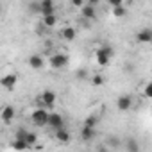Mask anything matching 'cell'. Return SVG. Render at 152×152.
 I'll return each instance as SVG.
<instances>
[{"mask_svg":"<svg viewBox=\"0 0 152 152\" xmlns=\"http://www.w3.org/2000/svg\"><path fill=\"white\" fill-rule=\"evenodd\" d=\"M107 143H109V147H120V140H118V138H115V136H113V138H109V140H107Z\"/></svg>","mask_w":152,"mask_h":152,"instance_id":"obj_25","label":"cell"},{"mask_svg":"<svg viewBox=\"0 0 152 152\" xmlns=\"http://www.w3.org/2000/svg\"><path fill=\"white\" fill-rule=\"evenodd\" d=\"M39 2H41V16H47V15H54L56 13L54 0H39Z\"/></svg>","mask_w":152,"mask_h":152,"instance_id":"obj_10","label":"cell"},{"mask_svg":"<svg viewBox=\"0 0 152 152\" xmlns=\"http://www.w3.org/2000/svg\"><path fill=\"white\" fill-rule=\"evenodd\" d=\"M86 75H88V72H86L84 68L77 70V79H86Z\"/></svg>","mask_w":152,"mask_h":152,"instance_id":"obj_27","label":"cell"},{"mask_svg":"<svg viewBox=\"0 0 152 152\" xmlns=\"http://www.w3.org/2000/svg\"><path fill=\"white\" fill-rule=\"evenodd\" d=\"M116 107H118V111H122V113L129 111V109L132 107V97H131V95H122V97H118Z\"/></svg>","mask_w":152,"mask_h":152,"instance_id":"obj_5","label":"cell"},{"mask_svg":"<svg viewBox=\"0 0 152 152\" xmlns=\"http://www.w3.org/2000/svg\"><path fill=\"white\" fill-rule=\"evenodd\" d=\"M61 38L66 39V41H73L75 38H77V31H75L73 27H64L61 31Z\"/></svg>","mask_w":152,"mask_h":152,"instance_id":"obj_16","label":"cell"},{"mask_svg":"<svg viewBox=\"0 0 152 152\" xmlns=\"http://www.w3.org/2000/svg\"><path fill=\"white\" fill-rule=\"evenodd\" d=\"M48 127H52L54 131L64 127V118H63V115H59V113H50V116H48Z\"/></svg>","mask_w":152,"mask_h":152,"instance_id":"obj_6","label":"cell"},{"mask_svg":"<svg viewBox=\"0 0 152 152\" xmlns=\"http://www.w3.org/2000/svg\"><path fill=\"white\" fill-rule=\"evenodd\" d=\"M48 116H50L48 109L41 106V107H38V109H34V111H32L31 120H32V124H34V125L43 127V125H48Z\"/></svg>","mask_w":152,"mask_h":152,"instance_id":"obj_1","label":"cell"},{"mask_svg":"<svg viewBox=\"0 0 152 152\" xmlns=\"http://www.w3.org/2000/svg\"><path fill=\"white\" fill-rule=\"evenodd\" d=\"M0 120H2L4 124H11L15 120V107L13 106H6L2 109V113H0Z\"/></svg>","mask_w":152,"mask_h":152,"instance_id":"obj_9","label":"cell"},{"mask_svg":"<svg viewBox=\"0 0 152 152\" xmlns=\"http://www.w3.org/2000/svg\"><path fill=\"white\" fill-rule=\"evenodd\" d=\"M56 100H57V95H56L52 90H45V91L41 93V97H39V102H41L43 107H52V106L56 104Z\"/></svg>","mask_w":152,"mask_h":152,"instance_id":"obj_4","label":"cell"},{"mask_svg":"<svg viewBox=\"0 0 152 152\" xmlns=\"http://www.w3.org/2000/svg\"><path fill=\"white\" fill-rule=\"evenodd\" d=\"M70 4H72L73 7H79V9H81V7L84 6V0H70Z\"/></svg>","mask_w":152,"mask_h":152,"instance_id":"obj_26","label":"cell"},{"mask_svg":"<svg viewBox=\"0 0 152 152\" xmlns=\"http://www.w3.org/2000/svg\"><path fill=\"white\" fill-rule=\"evenodd\" d=\"M127 15V9L124 7V4H120V6H115L113 7V16L115 18H124Z\"/></svg>","mask_w":152,"mask_h":152,"instance_id":"obj_18","label":"cell"},{"mask_svg":"<svg viewBox=\"0 0 152 152\" xmlns=\"http://www.w3.org/2000/svg\"><path fill=\"white\" fill-rule=\"evenodd\" d=\"M16 81H18L16 73H7V75H4V77L0 79V84H2L6 90H13L16 86Z\"/></svg>","mask_w":152,"mask_h":152,"instance_id":"obj_8","label":"cell"},{"mask_svg":"<svg viewBox=\"0 0 152 152\" xmlns=\"http://www.w3.org/2000/svg\"><path fill=\"white\" fill-rule=\"evenodd\" d=\"M29 11L31 13H41V2H32L29 6Z\"/></svg>","mask_w":152,"mask_h":152,"instance_id":"obj_24","label":"cell"},{"mask_svg":"<svg viewBox=\"0 0 152 152\" xmlns=\"http://www.w3.org/2000/svg\"><path fill=\"white\" fill-rule=\"evenodd\" d=\"M88 4H90V6H95V7H97V6L100 4V0H88Z\"/></svg>","mask_w":152,"mask_h":152,"instance_id":"obj_29","label":"cell"},{"mask_svg":"<svg viewBox=\"0 0 152 152\" xmlns=\"http://www.w3.org/2000/svg\"><path fill=\"white\" fill-rule=\"evenodd\" d=\"M97 122H99V116H95V115H90V116H86V120H84V125H88V127H95V125H97Z\"/></svg>","mask_w":152,"mask_h":152,"instance_id":"obj_20","label":"cell"},{"mask_svg":"<svg viewBox=\"0 0 152 152\" xmlns=\"http://www.w3.org/2000/svg\"><path fill=\"white\" fill-rule=\"evenodd\" d=\"M136 39L140 43H150L152 41V31L150 29H141L138 34H136Z\"/></svg>","mask_w":152,"mask_h":152,"instance_id":"obj_14","label":"cell"},{"mask_svg":"<svg viewBox=\"0 0 152 152\" xmlns=\"http://www.w3.org/2000/svg\"><path fill=\"white\" fill-rule=\"evenodd\" d=\"M107 2L111 4V7H115V6H120V4H124V0H107Z\"/></svg>","mask_w":152,"mask_h":152,"instance_id":"obj_28","label":"cell"},{"mask_svg":"<svg viewBox=\"0 0 152 152\" xmlns=\"http://www.w3.org/2000/svg\"><path fill=\"white\" fill-rule=\"evenodd\" d=\"M68 61H70L68 56L57 52V54H52V56H50V61H48V63H50V68L57 70V68H64V66L68 64Z\"/></svg>","mask_w":152,"mask_h":152,"instance_id":"obj_3","label":"cell"},{"mask_svg":"<svg viewBox=\"0 0 152 152\" xmlns=\"http://www.w3.org/2000/svg\"><path fill=\"white\" fill-rule=\"evenodd\" d=\"M54 136H56V140L61 141V143H68V141H70V132H68L64 127L56 129V131H54Z\"/></svg>","mask_w":152,"mask_h":152,"instance_id":"obj_13","label":"cell"},{"mask_svg":"<svg viewBox=\"0 0 152 152\" xmlns=\"http://www.w3.org/2000/svg\"><path fill=\"white\" fill-rule=\"evenodd\" d=\"M41 23H43V27L52 29V27H56V25L59 23V20H57V16H56V13H54V15H47V16H43V18H41Z\"/></svg>","mask_w":152,"mask_h":152,"instance_id":"obj_15","label":"cell"},{"mask_svg":"<svg viewBox=\"0 0 152 152\" xmlns=\"http://www.w3.org/2000/svg\"><path fill=\"white\" fill-rule=\"evenodd\" d=\"M143 97L152 99V81H148V83L145 84V88H143Z\"/></svg>","mask_w":152,"mask_h":152,"instance_id":"obj_21","label":"cell"},{"mask_svg":"<svg viewBox=\"0 0 152 152\" xmlns=\"http://www.w3.org/2000/svg\"><path fill=\"white\" fill-rule=\"evenodd\" d=\"M91 84H93V86H102V84H104V77H102L100 73L93 75V79H91Z\"/></svg>","mask_w":152,"mask_h":152,"instance_id":"obj_23","label":"cell"},{"mask_svg":"<svg viewBox=\"0 0 152 152\" xmlns=\"http://www.w3.org/2000/svg\"><path fill=\"white\" fill-rule=\"evenodd\" d=\"M25 140H27V141H29V145L32 147V145H34V143L38 141V134H36V132H31V131H29V132H27V136H25Z\"/></svg>","mask_w":152,"mask_h":152,"instance_id":"obj_22","label":"cell"},{"mask_svg":"<svg viewBox=\"0 0 152 152\" xmlns=\"http://www.w3.org/2000/svg\"><path fill=\"white\" fill-rule=\"evenodd\" d=\"M115 56V50L111 48V47H100L97 52H95V59H97V63L100 64V66H106L107 63H109V59Z\"/></svg>","mask_w":152,"mask_h":152,"instance_id":"obj_2","label":"cell"},{"mask_svg":"<svg viewBox=\"0 0 152 152\" xmlns=\"http://www.w3.org/2000/svg\"><path fill=\"white\" fill-rule=\"evenodd\" d=\"M29 66H31L32 70H41V68H45V57L39 56V54H32V56L29 57Z\"/></svg>","mask_w":152,"mask_h":152,"instance_id":"obj_7","label":"cell"},{"mask_svg":"<svg viewBox=\"0 0 152 152\" xmlns=\"http://www.w3.org/2000/svg\"><path fill=\"white\" fill-rule=\"evenodd\" d=\"M93 138H95V127L83 125V129H81V140L83 141H91Z\"/></svg>","mask_w":152,"mask_h":152,"instance_id":"obj_12","label":"cell"},{"mask_svg":"<svg viewBox=\"0 0 152 152\" xmlns=\"http://www.w3.org/2000/svg\"><path fill=\"white\" fill-rule=\"evenodd\" d=\"M125 147H127L129 152H138V150H140V145H138V141H136L134 138H129V140L125 141Z\"/></svg>","mask_w":152,"mask_h":152,"instance_id":"obj_19","label":"cell"},{"mask_svg":"<svg viewBox=\"0 0 152 152\" xmlns=\"http://www.w3.org/2000/svg\"><path fill=\"white\" fill-rule=\"evenodd\" d=\"M13 148H15V150H27V148H31V145H29L27 140L15 138V141H13Z\"/></svg>","mask_w":152,"mask_h":152,"instance_id":"obj_17","label":"cell"},{"mask_svg":"<svg viewBox=\"0 0 152 152\" xmlns=\"http://www.w3.org/2000/svg\"><path fill=\"white\" fill-rule=\"evenodd\" d=\"M81 15H83L84 20H95V16H97V13H95V6H90V4L83 6V7H81Z\"/></svg>","mask_w":152,"mask_h":152,"instance_id":"obj_11","label":"cell"}]
</instances>
